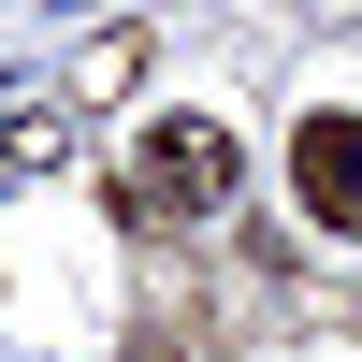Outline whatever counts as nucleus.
Instances as JSON below:
<instances>
[{"label": "nucleus", "instance_id": "nucleus-1", "mask_svg": "<svg viewBox=\"0 0 362 362\" xmlns=\"http://www.w3.org/2000/svg\"><path fill=\"white\" fill-rule=\"evenodd\" d=\"M232 174H247V160H232L218 116H145L131 160H116V218H131V232H203L232 203Z\"/></svg>", "mask_w": 362, "mask_h": 362}, {"label": "nucleus", "instance_id": "nucleus-2", "mask_svg": "<svg viewBox=\"0 0 362 362\" xmlns=\"http://www.w3.org/2000/svg\"><path fill=\"white\" fill-rule=\"evenodd\" d=\"M290 189L319 232H362V116H305L290 131Z\"/></svg>", "mask_w": 362, "mask_h": 362}, {"label": "nucleus", "instance_id": "nucleus-3", "mask_svg": "<svg viewBox=\"0 0 362 362\" xmlns=\"http://www.w3.org/2000/svg\"><path fill=\"white\" fill-rule=\"evenodd\" d=\"M0 160H73V116H0Z\"/></svg>", "mask_w": 362, "mask_h": 362}]
</instances>
